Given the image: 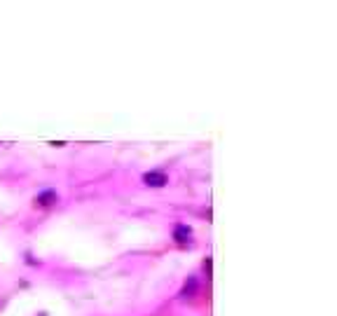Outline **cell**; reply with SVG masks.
Instances as JSON below:
<instances>
[{
  "label": "cell",
  "instance_id": "cell-1",
  "mask_svg": "<svg viewBox=\"0 0 337 316\" xmlns=\"http://www.w3.org/2000/svg\"><path fill=\"white\" fill-rule=\"evenodd\" d=\"M143 183L150 185V188H162V185H166V176L162 171H148L143 176Z\"/></svg>",
  "mask_w": 337,
  "mask_h": 316
},
{
  "label": "cell",
  "instance_id": "cell-2",
  "mask_svg": "<svg viewBox=\"0 0 337 316\" xmlns=\"http://www.w3.org/2000/svg\"><path fill=\"white\" fill-rule=\"evenodd\" d=\"M190 234H192V229H190L188 225H178L174 232V239L178 244H185V242H190Z\"/></svg>",
  "mask_w": 337,
  "mask_h": 316
},
{
  "label": "cell",
  "instance_id": "cell-3",
  "mask_svg": "<svg viewBox=\"0 0 337 316\" xmlns=\"http://www.w3.org/2000/svg\"><path fill=\"white\" fill-rule=\"evenodd\" d=\"M59 197H56V192H52V190H47V192H42V195H38V199L35 202L40 204V206H49L52 202H56Z\"/></svg>",
  "mask_w": 337,
  "mask_h": 316
},
{
  "label": "cell",
  "instance_id": "cell-4",
  "mask_svg": "<svg viewBox=\"0 0 337 316\" xmlns=\"http://www.w3.org/2000/svg\"><path fill=\"white\" fill-rule=\"evenodd\" d=\"M195 290H197V281H195V279H190V281L185 283V288H183L181 295H183V297H190L192 293H195Z\"/></svg>",
  "mask_w": 337,
  "mask_h": 316
}]
</instances>
